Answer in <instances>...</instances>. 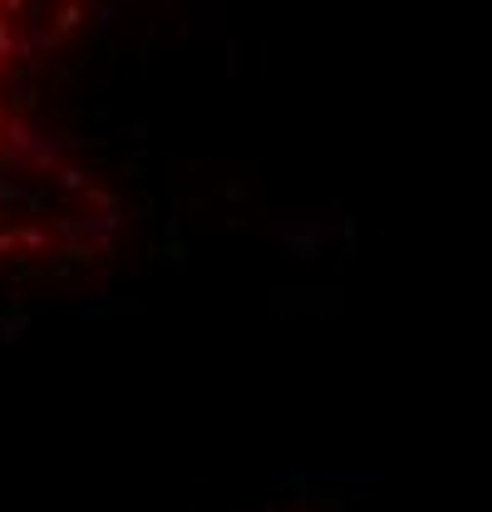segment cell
<instances>
[{"mask_svg":"<svg viewBox=\"0 0 492 512\" xmlns=\"http://www.w3.org/2000/svg\"><path fill=\"white\" fill-rule=\"evenodd\" d=\"M74 0H0V316L109 261L119 178L74 104Z\"/></svg>","mask_w":492,"mask_h":512,"instance_id":"obj_1","label":"cell"},{"mask_svg":"<svg viewBox=\"0 0 492 512\" xmlns=\"http://www.w3.org/2000/svg\"><path fill=\"white\" fill-rule=\"evenodd\" d=\"M256 512H365L355 508L350 498H335V493H301V498H276Z\"/></svg>","mask_w":492,"mask_h":512,"instance_id":"obj_2","label":"cell"}]
</instances>
